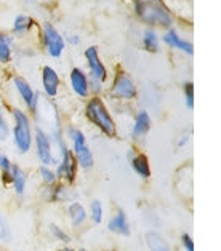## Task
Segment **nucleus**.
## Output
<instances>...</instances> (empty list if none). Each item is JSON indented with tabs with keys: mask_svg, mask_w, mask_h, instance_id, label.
Segmentation results:
<instances>
[{
	"mask_svg": "<svg viewBox=\"0 0 221 251\" xmlns=\"http://www.w3.org/2000/svg\"><path fill=\"white\" fill-rule=\"evenodd\" d=\"M135 15L151 29H171L175 24V16L164 0H133Z\"/></svg>",
	"mask_w": 221,
	"mask_h": 251,
	"instance_id": "obj_1",
	"label": "nucleus"
},
{
	"mask_svg": "<svg viewBox=\"0 0 221 251\" xmlns=\"http://www.w3.org/2000/svg\"><path fill=\"white\" fill-rule=\"evenodd\" d=\"M85 119L95 128H98V131L104 134V136L108 138L117 136V125H115V120L110 115L103 98L93 96L87 101V104H85Z\"/></svg>",
	"mask_w": 221,
	"mask_h": 251,
	"instance_id": "obj_2",
	"label": "nucleus"
},
{
	"mask_svg": "<svg viewBox=\"0 0 221 251\" xmlns=\"http://www.w3.org/2000/svg\"><path fill=\"white\" fill-rule=\"evenodd\" d=\"M11 119H13V130H10V133L13 134L15 149L21 155H26L30 152L34 144V128L30 124V117L23 109L13 107L11 109Z\"/></svg>",
	"mask_w": 221,
	"mask_h": 251,
	"instance_id": "obj_3",
	"label": "nucleus"
},
{
	"mask_svg": "<svg viewBox=\"0 0 221 251\" xmlns=\"http://www.w3.org/2000/svg\"><path fill=\"white\" fill-rule=\"evenodd\" d=\"M67 139L71 141V151L76 157L77 165L83 170H90L93 167V152L87 143V138L82 130L76 126H67Z\"/></svg>",
	"mask_w": 221,
	"mask_h": 251,
	"instance_id": "obj_4",
	"label": "nucleus"
},
{
	"mask_svg": "<svg viewBox=\"0 0 221 251\" xmlns=\"http://www.w3.org/2000/svg\"><path fill=\"white\" fill-rule=\"evenodd\" d=\"M109 95L112 100H117V101H133V100H137V96H138L137 83H135V80L128 72L119 71L117 74L114 75Z\"/></svg>",
	"mask_w": 221,
	"mask_h": 251,
	"instance_id": "obj_5",
	"label": "nucleus"
},
{
	"mask_svg": "<svg viewBox=\"0 0 221 251\" xmlns=\"http://www.w3.org/2000/svg\"><path fill=\"white\" fill-rule=\"evenodd\" d=\"M32 148H35V155L42 165L52 167V165L58 162L56 155H55V152H53V144H52L50 134H48L44 128H40L39 125H35V128H34Z\"/></svg>",
	"mask_w": 221,
	"mask_h": 251,
	"instance_id": "obj_6",
	"label": "nucleus"
},
{
	"mask_svg": "<svg viewBox=\"0 0 221 251\" xmlns=\"http://www.w3.org/2000/svg\"><path fill=\"white\" fill-rule=\"evenodd\" d=\"M42 40H44V47L48 53V56L61 58V54L66 50V40L52 23L44 24V29H42Z\"/></svg>",
	"mask_w": 221,
	"mask_h": 251,
	"instance_id": "obj_7",
	"label": "nucleus"
},
{
	"mask_svg": "<svg viewBox=\"0 0 221 251\" xmlns=\"http://www.w3.org/2000/svg\"><path fill=\"white\" fill-rule=\"evenodd\" d=\"M83 56H85V61H87V66H88V71H90V78L104 85V82L108 80V69L100 58V51H98V48L95 45L85 48Z\"/></svg>",
	"mask_w": 221,
	"mask_h": 251,
	"instance_id": "obj_8",
	"label": "nucleus"
},
{
	"mask_svg": "<svg viewBox=\"0 0 221 251\" xmlns=\"http://www.w3.org/2000/svg\"><path fill=\"white\" fill-rule=\"evenodd\" d=\"M77 160L76 157H74L72 151L67 148H64V151L61 152L59 155V160H58V168H56V177H59V179H64L67 184H72L74 181H76L77 177Z\"/></svg>",
	"mask_w": 221,
	"mask_h": 251,
	"instance_id": "obj_9",
	"label": "nucleus"
},
{
	"mask_svg": "<svg viewBox=\"0 0 221 251\" xmlns=\"http://www.w3.org/2000/svg\"><path fill=\"white\" fill-rule=\"evenodd\" d=\"M11 82H13V87H15V90L18 91V95H20L21 101H23L24 104H26L28 111H29L30 114H34L40 93H39V91H35L32 87H30V83H29L24 77L15 75L13 78H11Z\"/></svg>",
	"mask_w": 221,
	"mask_h": 251,
	"instance_id": "obj_10",
	"label": "nucleus"
},
{
	"mask_svg": "<svg viewBox=\"0 0 221 251\" xmlns=\"http://www.w3.org/2000/svg\"><path fill=\"white\" fill-rule=\"evenodd\" d=\"M59 85H61V80H59L58 72L55 71L52 66L42 67V87H44V93L48 100H53V98L58 96Z\"/></svg>",
	"mask_w": 221,
	"mask_h": 251,
	"instance_id": "obj_11",
	"label": "nucleus"
},
{
	"mask_svg": "<svg viewBox=\"0 0 221 251\" xmlns=\"http://www.w3.org/2000/svg\"><path fill=\"white\" fill-rule=\"evenodd\" d=\"M69 82H71V88L74 93H76V96L82 98V100H87L90 96L88 77L81 67H72V71L69 74Z\"/></svg>",
	"mask_w": 221,
	"mask_h": 251,
	"instance_id": "obj_12",
	"label": "nucleus"
},
{
	"mask_svg": "<svg viewBox=\"0 0 221 251\" xmlns=\"http://www.w3.org/2000/svg\"><path fill=\"white\" fill-rule=\"evenodd\" d=\"M151 125H152V119L151 114L146 111V109H139L133 119V128H132V136L133 139L141 141L147 136V133L151 131Z\"/></svg>",
	"mask_w": 221,
	"mask_h": 251,
	"instance_id": "obj_13",
	"label": "nucleus"
},
{
	"mask_svg": "<svg viewBox=\"0 0 221 251\" xmlns=\"http://www.w3.org/2000/svg\"><path fill=\"white\" fill-rule=\"evenodd\" d=\"M162 40L168 47L175 48V50L183 51L184 54H188V56H193V54H194V47H193V44H191V42L181 39L180 34H178L175 29H167V32L164 34Z\"/></svg>",
	"mask_w": 221,
	"mask_h": 251,
	"instance_id": "obj_14",
	"label": "nucleus"
},
{
	"mask_svg": "<svg viewBox=\"0 0 221 251\" xmlns=\"http://www.w3.org/2000/svg\"><path fill=\"white\" fill-rule=\"evenodd\" d=\"M130 165H132L135 173H137L139 177H143V179H147V177L151 176L149 158H147V155L143 154V152H138L137 155L130 157Z\"/></svg>",
	"mask_w": 221,
	"mask_h": 251,
	"instance_id": "obj_15",
	"label": "nucleus"
},
{
	"mask_svg": "<svg viewBox=\"0 0 221 251\" xmlns=\"http://www.w3.org/2000/svg\"><path fill=\"white\" fill-rule=\"evenodd\" d=\"M108 227L110 232H114V234H119V235H130V224L127 221V216L124 210H119L115 213V216L110 218V221L108 224Z\"/></svg>",
	"mask_w": 221,
	"mask_h": 251,
	"instance_id": "obj_16",
	"label": "nucleus"
},
{
	"mask_svg": "<svg viewBox=\"0 0 221 251\" xmlns=\"http://www.w3.org/2000/svg\"><path fill=\"white\" fill-rule=\"evenodd\" d=\"M26 184H28V175L24 173L20 165L13 163L11 165V186H13L15 192L18 195H23L24 191H26Z\"/></svg>",
	"mask_w": 221,
	"mask_h": 251,
	"instance_id": "obj_17",
	"label": "nucleus"
},
{
	"mask_svg": "<svg viewBox=\"0 0 221 251\" xmlns=\"http://www.w3.org/2000/svg\"><path fill=\"white\" fill-rule=\"evenodd\" d=\"M13 58V39L8 34L0 32V63L8 64Z\"/></svg>",
	"mask_w": 221,
	"mask_h": 251,
	"instance_id": "obj_18",
	"label": "nucleus"
},
{
	"mask_svg": "<svg viewBox=\"0 0 221 251\" xmlns=\"http://www.w3.org/2000/svg\"><path fill=\"white\" fill-rule=\"evenodd\" d=\"M34 26H35L34 18H30L29 15H18L13 20V34L26 35Z\"/></svg>",
	"mask_w": 221,
	"mask_h": 251,
	"instance_id": "obj_19",
	"label": "nucleus"
},
{
	"mask_svg": "<svg viewBox=\"0 0 221 251\" xmlns=\"http://www.w3.org/2000/svg\"><path fill=\"white\" fill-rule=\"evenodd\" d=\"M67 213H69V218H71V223L72 226H82L85 223V219H87V211H85V208L82 203H79V201H72L67 208Z\"/></svg>",
	"mask_w": 221,
	"mask_h": 251,
	"instance_id": "obj_20",
	"label": "nucleus"
},
{
	"mask_svg": "<svg viewBox=\"0 0 221 251\" xmlns=\"http://www.w3.org/2000/svg\"><path fill=\"white\" fill-rule=\"evenodd\" d=\"M143 47L146 51L149 53H157L161 48V39L154 29H146L143 32Z\"/></svg>",
	"mask_w": 221,
	"mask_h": 251,
	"instance_id": "obj_21",
	"label": "nucleus"
},
{
	"mask_svg": "<svg viewBox=\"0 0 221 251\" xmlns=\"http://www.w3.org/2000/svg\"><path fill=\"white\" fill-rule=\"evenodd\" d=\"M146 242L151 251H170L168 243L157 234V232H147L146 234Z\"/></svg>",
	"mask_w": 221,
	"mask_h": 251,
	"instance_id": "obj_22",
	"label": "nucleus"
},
{
	"mask_svg": "<svg viewBox=\"0 0 221 251\" xmlns=\"http://www.w3.org/2000/svg\"><path fill=\"white\" fill-rule=\"evenodd\" d=\"M11 160L5 152L0 151V173H2V181L5 184H11Z\"/></svg>",
	"mask_w": 221,
	"mask_h": 251,
	"instance_id": "obj_23",
	"label": "nucleus"
},
{
	"mask_svg": "<svg viewBox=\"0 0 221 251\" xmlns=\"http://www.w3.org/2000/svg\"><path fill=\"white\" fill-rule=\"evenodd\" d=\"M39 173H40L42 181L45 182V186L52 187V186L56 184L58 177H56V173H55V170H52V167H47V165H40Z\"/></svg>",
	"mask_w": 221,
	"mask_h": 251,
	"instance_id": "obj_24",
	"label": "nucleus"
},
{
	"mask_svg": "<svg viewBox=\"0 0 221 251\" xmlns=\"http://www.w3.org/2000/svg\"><path fill=\"white\" fill-rule=\"evenodd\" d=\"M90 216L95 224H101L103 221V203L100 200H93L90 205Z\"/></svg>",
	"mask_w": 221,
	"mask_h": 251,
	"instance_id": "obj_25",
	"label": "nucleus"
},
{
	"mask_svg": "<svg viewBox=\"0 0 221 251\" xmlns=\"http://www.w3.org/2000/svg\"><path fill=\"white\" fill-rule=\"evenodd\" d=\"M183 91H184V101H186V107L193 109L194 107V83L193 82H186L183 85Z\"/></svg>",
	"mask_w": 221,
	"mask_h": 251,
	"instance_id": "obj_26",
	"label": "nucleus"
},
{
	"mask_svg": "<svg viewBox=\"0 0 221 251\" xmlns=\"http://www.w3.org/2000/svg\"><path fill=\"white\" fill-rule=\"evenodd\" d=\"M8 136H10V125H8L7 119H5L2 104H0V141L8 139Z\"/></svg>",
	"mask_w": 221,
	"mask_h": 251,
	"instance_id": "obj_27",
	"label": "nucleus"
},
{
	"mask_svg": "<svg viewBox=\"0 0 221 251\" xmlns=\"http://www.w3.org/2000/svg\"><path fill=\"white\" fill-rule=\"evenodd\" d=\"M50 230H52L53 237H55V238H58L59 242H64V243H69V242H71V237L67 235L66 232L59 227V226H56V224H52V226H50Z\"/></svg>",
	"mask_w": 221,
	"mask_h": 251,
	"instance_id": "obj_28",
	"label": "nucleus"
},
{
	"mask_svg": "<svg viewBox=\"0 0 221 251\" xmlns=\"http://www.w3.org/2000/svg\"><path fill=\"white\" fill-rule=\"evenodd\" d=\"M10 238V230H8V226L5 223L3 216L0 214V242H7Z\"/></svg>",
	"mask_w": 221,
	"mask_h": 251,
	"instance_id": "obj_29",
	"label": "nucleus"
},
{
	"mask_svg": "<svg viewBox=\"0 0 221 251\" xmlns=\"http://www.w3.org/2000/svg\"><path fill=\"white\" fill-rule=\"evenodd\" d=\"M181 243H183V247L186 251H194V242H193V237L189 234H183Z\"/></svg>",
	"mask_w": 221,
	"mask_h": 251,
	"instance_id": "obj_30",
	"label": "nucleus"
},
{
	"mask_svg": "<svg viewBox=\"0 0 221 251\" xmlns=\"http://www.w3.org/2000/svg\"><path fill=\"white\" fill-rule=\"evenodd\" d=\"M189 139H191V134H189V133H186V134H184V136H181L180 139H178V148H184V146H186L188 143H189Z\"/></svg>",
	"mask_w": 221,
	"mask_h": 251,
	"instance_id": "obj_31",
	"label": "nucleus"
},
{
	"mask_svg": "<svg viewBox=\"0 0 221 251\" xmlns=\"http://www.w3.org/2000/svg\"><path fill=\"white\" fill-rule=\"evenodd\" d=\"M67 42H69L71 45H79L81 44V37H79L77 34H71V35H67Z\"/></svg>",
	"mask_w": 221,
	"mask_h": 251,
	"instance_id": "obj_32",
	"label": "nucleus"
},
{
	"mask_svg": "<svg viewBox=\"0 0 221 251\" xmlns=\"http://www.w3.org/2000/svg\"><path fill=\"white\" fill-rule=\"evenodd\" d=\"M61 251H74V250H69V248H66V250H61Z\"/></svg>",
	"mask_w": 221,
	"mask_h": 251,
	"instance_id": "obj_33",
	"label": "nucleus"
}]
</instances>
